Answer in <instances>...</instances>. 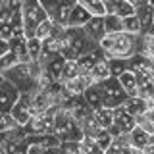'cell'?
<instances>
[{
	"label": "cell",
	"instance_id": "obj_1",
	"mask_svg": "<svg viewBox=\"0 0 154 154\" xmlns=\"http://www.w3.org/2000/svg\"><path fill=\"white\" fill-rule=\"evenodd\" d=\"M139 35H133V33H127V31L106 33L100 38L98 46L106 60L108 58H131L137 52V37Z\"/></svg>",
	"mask_w": 154,
	"mask_h": 154
},
{
	"label": "cell",
	"instance_id": "obj_2",
	"mask_svg": "<svg viewBox=\"0 0 154 154\" xmlns=\"http://www.w3.org/2000/svg\"><path fill=\"white\" fill-rule=\"evenodd\" d=\"M41 69V64L37 62H17L10 69L4 71V79H8L12 85H16L19 93H33L37 89V75Z\"/></svg>",
	"mask_w": 154,
	"mask_h": 154
},
{
	"label": "cell",
	"instance_id": "obj_3",
	"mask_svg": "<svg viewBox=\"0 0 154 154\" xmlns=\"http://www.w3.org/2000/svg\"><path fill=\"white\" fill-rule=\"evenodd\" d=\"M52 133L60 141H79L83 137V131H81L77 119L71 116V112L67 108H56Z\"/></svg>",
	"mask_w": 154,
	"mask_h": 154
},
{
	"label": "cell",
	"instance_id": "obj_4",
	"mask_svg": "<svg viewBox=\"0 0 154 154\" xmlns=\"http://www.w3.org/2000/svg\"><path fill=\"white\" fill-rule=\"evenodd\" d=\"M46 17V10L38 0H23L21 2V25L27 37H33L35 27Z\"/></svg>",
	"mask_w": 154,
	"mask_h": 154
},
{
	"label": "cell",
	"instance_id": "obj_5",
	"mask_svg": "<svg viewBox=\"0 0 154 154\" xmlns=\"http://www.w3.org/2000/svg\"><path fill=\"white\" fill-rule=\"evenodd\" d=\"M27 154H42V152H60V139L54 133H38L25 137Z\"/></svg>",
	"mask_w": 154,
	"mask_h": 154
},
{
	"label": "cell",
	"instance_id": "obj_6",
	"mask_svg": "<svg viewBox=\"0 0 154 154\" xmlns=\"http://www.w3.org/2000/svg\"><path fill=\"white\" fill-rule=\"evenodd\" d=\"M100 89H102V106H108V108H118L127 98V93L123 91L116 75H110L108 79L100 81Z\"/></svg>",
	"mask_w": 154,
	"mask_h": 154
},
{
	"label": "cell",
	"instance_id": "obj_7",
	"mask_svg": "<svg viewBox=\"0 0 154 154\" xmlns=\"http://www.w3.org/2000/svg\"><path fill=\"white\" fill-rule=\"evenodd\" d=\"M54 114L56 108H50L46 112L35 114L29 118V122L23 125L27 135H38V133H52V125H54Z\"/></svg>",
	"mask_w": 154,
	"mask_h": 154
},
{
	"label": "cell",
	"instance_id": "obj_8",
	"mask_svg": "<svg viewBox=\"0 0 154 154\" xmlns=\"http://www.w3.org/2000/svg\"><path fill=\"white\" fill-rule=\"evenodd\" d=\"M16 27H23L21 25V10H10L2 4L0 6V38L8 41Z\"/></svg>",
	"mask_w": 154,
	"mask_h": 154
},
{
	"label": "cell",
	"instance_id": "obj_9",
	"mask_svg": "<svg viewBox=\"0 0 154 154\" xmlns=\"http://www.w3.org/2000/svg\"><path fill=\"white\" fill-rule=\"evenodd\" d=\"M135 125H137V118L131 116L129 112H125L122 106H118V108H114V122H112L108 131L112 135H122V133L125 135V133L131 131Z\"/></svg>",
	"mask_w": 154,
	"mask_h": 154
},
{
	"label": "cell",
	"instance_id": "obj_10",
	"mask_svg": "<svg viewBox=\"0 0 154 154\" xmlns=\"http://www.w3.org/2000/svg\"><path fill=\"white\" fill-rule=\"evenodd\" d=\"M29 100H31V93H21L19 98L16 100V104H14L12 110H10V114H12V118L16 119L17 125H25L29 122V118H31Z\"/></svg>",
	"mask_w": 154,
	"mask_h": 154
},
{
	"label": "cell",
	"instance_id": "obj_11",
	"mask_svg": "<svg viewBox=\"0 0 154 154\" xmlns=\"http://www.w3.org/2000/svg\"><path fill=\"white\" fill-rule=\"evenodd\" d=\"M19 94L21 93L16 89V85H12L8 79L0 81V112H10Z\"/></svg>",
	"mask_w": 154,
	"mask_h": 154
},
{
	"label": "cell",
	"instance_id": "obj_12",
	"mask_svg": "<svg viewBox=\"0 0 154 154\" xmlns=\"http://www.w3.org/2000/svg\"><path fill=\"white\" fill-rule=\"evenodd\" d=\"M129 69L135 71V73H143V75L154 79V60L139 54V52H135V54L129 58Z\"/></svg>",
	"mask_w": 154,
	"mask_h": 154
},
{
	"label": "cell",
	"instance_id": "obj_13",
	"mask_svg": "<svg viewBox=\"0 0 154 154\" xmlns=\"http://www.w3.org/2000/svg\"><path fill=\"white\" fill-rule=\"evenodd\" d=\"M119 106H122L125 112H129L131 116L139 118V116H141L148 106H154V100H144V98H141V96L135 94V96H127V98H125Z\"/></svg>",
	"mask_w": 154,
	"mask_h": 154
},
{
	"label": "cell",
	"instance_id": "obj_14",
	"mask_svg": "<svg viewBox=\"0 0 154 154\" xmlns=\"http://www.w3.org/2000/svg\"><path fill=\"white\" fill-rule=\"evenodd\" d=\"M91 83H93V79H91L89 73H77L75 77H71V79L62 81L64 89L67 91V93H71V94H83V91Z\"/></svg>",
	"mask_w": 154,
	"mask_h": 154
},
{
	"label": "cell",
	"instance_id": "obj_15",
	"mask_svg": "<svg viewBox=\"0 0 154 154\" xmlns=\"http://www.w3.org/2000/svg\"><path fill=\"white\" fill-rule=\"evenodd\" d=\"M83 31L93 38L94 42H100V38L106 35L104 27V16H91V19L83 25Z\"/></svg>",
	"mask_w": 154,
	"mask_h": 154
},
{
	"label": "cell",
	"instance_id": "obj_16",
	"mask_svg": "<svg viewBox=\"0 0 154 154\" xmlns=\"http://www.w3.org/2000/svg\"><path fill=\"white\" fill-rule=\"evenodd\" d=\"M67 110L71 112V116L77 119V123L81 122V119H85L89 114H93V108H91L89 104L85 102V98H83V94H75L73 98H71V102L66 106Z\"/></svg>",
	"mask_w": 154,
	"mask_h": 154
},
{
	"label": "cell",
	"instance_id": "obj_17",
	"mask_svg": "<svg viewBox=\"0 0 154 154\" xmlns=\"http://www.w3.org/2000/svg\"><path fill=\"white\" fill-rule=\"evenodd\" d=\"M102 58H104L102 50H100V46H96L94 50H91V52H87V54H83V56L75 58V62H77V67H79L81 73H89L91 67H93L98 60H102Z\"/></svg>",
	"mask_w": 154,
	"mask_h": 154
},
{
	"label": "cell",
	"instance_id": "obj_18",
	"mask_svg": "<svg viewBox=\"0 0 154 154\" xmlns=\"http://www.w3.org/2000/svg\"><path fill=\"white\" fill-rule=\"evenodd\" d=\"M106 152H118V154H123V152H129V154H141L139 150H135V148L131 146V143H129V137L127 133H122V135H114L112 143H110L108 150Z\"/></svg>",
	"mask_w": 154,
	"mask_h": 154
},
{
	"label": "cell",
	"instance_id": "obj_19",
	"mask_svg": "<svg viewBox=\"0 0 154 154\" xmlns=\"http://www.w3.org/2000/svg\"><path fill=\"white\" fill-rule=\"evenodd\" d=\"M91 19V14L81 6V4H73L69 10V17H67V25L69 27H83L87 21Z\"/></svg>",
	"mask_w": 154,
	"mask_h": 154
},
{
	"label": "cell",
	"instance_id": "obj_20",
	"mask_svg": "<svg viewBox=\"0 0 154 154\" xmlns=\"http://www.w3.org/2000/svg\"><path fill=\"white\" fill-rule=\"evenodd\" d=\"M135 75H137V96H141L144 100H154V79L143 73Z\"/></svg>",
	"mask_w": 154,
	"mask_h": 154
},
{
	"label": "cell",
	"instance_id": "obj_21",
	"mask_svg": "<svg viewBox=\"0 0 154 154\" xmlns=\"http://www.w3.org/2000/svg\"><path fill=\"white\" fill-rule=\"evenodd\" d=\"M127 137H129V143H131V146L135 148V150L143 152L144 146H146V143H148V137H150V133H146L143 127L135 125L131 131L127 133Z\"/></svg>",
	"mask_w": 154,
	"mask_h": 154
},
{
	"label": "cell",
	"instance_id": "obj_22",
	"mask_svg": "<svg viewBox=\"0 0 154 154\" xmlns=\"http://www.w3.org/2000/svg\"><path fill=\"white\" fill-rule=\"evenodd\" d=\"M83 98L93 110L100 108V106H102V89H100V83H91L83 91Z\"/></svg>",
	"mask_w": 154,
	"mask_h": 154
},
{
	"label": "cell",
	"instance_id": "obj_23",
	"mask_svg": "<svg viewBox=\"0 0 154 154\" xmlns=\"http://www.w3.org/2000/svg\"><path fill=\"white\" fill-rule=\"evenodd\" d=\"M137 52L154 60V35H150V33H141L137 37Z\"/></svg>",
	"mask_w": 154,
	"mask_h": 154
},
{
	"label": "cell",
	"instance_id": "obj_24",
	"mask_svg": "<svg viewBox=\"0 0 154 154\" xmlns=\"http://www.w3.org/2000/svg\"><path fill=\"white\" fill-rule=\"evenodd\" d=\"M118 81L122 83L123 91L127 93V96H135L137 94V75L131 69H125L118 75Z\"/></svg>",
	"mask_w": 154,
	"mask_h": 154
},
{
	"label": "cell",
	"instance_id": "obj_25",
	"mask_svg": "<svg viewBox=\"0 0 154 154\" xmlns=\"http://www.w3.org/2000/svg\"><path fill=\"white\" fill-rule=\"evenodd\" d=\"M58 29H60V25H56V23L46 16V17H45V19H42V21L35 27V33H33V37L41 38V41H45V38H48V37L54 35Z\"/></svg>",
	"mask_w": 154,
	"mask_h": 154
},
{
	"label": "cell",
	"instance_id": "obj_26",
	"mask_svg": "<svg viewBox=\"0 0 154 154\" xmlns=\"http://www.w3.org/2000/svg\"><path fill=\"white\" fill-rule=\"evenodd\" d=\"M93 116L96 119V123L102 129H110V125L114 122V108H108V106H100V108L93 110Z\"/></svg>",
	"mask_w": 154,
	"mask_h": 154
},
{
	"label": "cell",
	"instance_id": "obj_27",
	"mask_svg": "<svg viewBox=\"0 0 154 154\" xmlns=\"http://www.w3.org/2000/svg\"><path fill=\"white\" fill-rule=\"evenodd\" d=\"M89 75H91V79H93V83H100V81L108 79V77L112 75V73H110V67H108V62H106V58L98 60L93 67H91Z\"/></svg>",
	"mask_w": 154,
	"mask_h": 154
},
{
	"label": "cell",
	"instance_id": "obj_28",
	"mask_svg": "<svg viewBox=\"0 0 154 154\" xmlns=\"http://www.w3.org/2000/svg\"><path fill=\"white\" fill-rule=\"evenodd\" d=\"M137 125L143 127L146 133L154 135V106H148L144 112L137 118Z\"/></svg>",
	"mask_w": 154,
	"mask_h": 154
},
{
	"label": "cell",
	"instance_id": "obj_29",
	"mask_svg": "<svg viewBox=\"0 0 154 154\" xmlns=\"http://www.w3.org/2000/svg\"><path fill=\"white\" fill-rule=\"evenodd\" d=\"M135 16L139 17V23H141L143 27V33L148 29V25H150V17H152V4H143V6L135 8Z\"/></svg>",
	"mask_w": 154,
	"mask_h": 154
},
{
	"label": "cell",
	"instance_id": "obj_30",
	"mask_svg": "<svg viewBox=\"0 0 154 154\" xmlns=\"http://www.w3.org/2000/svg\"><path fill=\"white\" fill-rule=\"evenodd\" d=\"M79 152L81 154H102L100 146L96 144V141L91 135H83L79 139Z\"/></svg>",
	"mask_w": 154,
	"mask_h": 154
},
{
	"label": "cell",
	"instance_id": "obj_31",
	"mask_svg": "<svg viewBox=\"0 0 154 154\" xmlns=\"http://www.w3.org/2000/svg\"><path fill=\"white\" fill-rule=\"evenodd\" d=\"M77 4H81L91 16H104L106 14L104 0H77Z\"/></svg>",
	"mask_w": 154,
	"mask_h": 154
},
{
	"label": "cell",
	"instance_id": "obj_32",
	"mask_svg": "<svg viewBox=\"0 0 154 154\" xmlns=\"http://www.w3.org/2000/svg\"><path fill=\"white\" fill-rule=\"evenodd\" d=\"M104 27H106V33L123 31V17L116 16V14L106 12V14H104Z\"/></svg>",
	"mask_w": 154,
	"mask_h": 154
},
{
	"label": "cell",
	"instance_id": "obj_33",
	"mask_svg": "<svg viewBox=\"0 0 154 154\" xmlns=\"http://www.w3.org/2000/svg\"><path fill=\"white\" fill-rule=\"evenodd\" d=\"M41 50H42V41L37 37H27V54H29V62H37L41 58Z\"/></svg>",
	"mask_w": 154,
	"mask_h": 154
},
{
	"label": "cell",
	"instance_id": "obj_34",
	"mask_svg": "<svg viewBox=\"0 0 154 154\" xmlns=\"http://www.w3.org/2000/svg\"><path fill=\"white\" fill-rule=\"evenodd\" d=\"M79 127H81V131H83V135H91V137H94V135L102 129L98 123H96V119H94L93 114H89L85 119H81V122H79Z\"/></svg>",
	"mask_w": 154,
	"mask_h": 154
},
{
	"label": "cell",
	"instance_id": "obj_35",
	"mask_svg": "<svg viewBox=\"0 0 154 154\" xmlns=\"http://www.w3.org/2000/svg\"><path fill=\"white\" fill-rule=\"evenodd\" d=\"M108 67H110V73L118 77L122 71L129 69V58H108Z\"/></svg>",
	"mask_w": 154,
	"mask_h": 154
},
{
	"label": "cell",
	"instance_id": "obj_36",
	"mask_svg": "<svg viewBox=\"0 0 154 154\" xmlns=\"http://www.w3.org/2000/svg\"><path fill=\"white\" fill-rule=\"evenodd\" d=\"M123 31L133 33V35H139V33H143V27H141V23H139V17L135 16V14H131V16H127V17H123Z\"/></svg>",
	"mask_w": 154,
	"mask_h": 154
},
{
	"label": "cell",
	"instance_id": "obj_37",
	"mask_svg": "<svg viewBox=\"0 0 154 154\" xmlns=\"http://www.w3.org/2000/svg\"><path fill=\"white\" fill-rule=\"evenodd\" d=\"M77 73H81L79 67H77V62L75 60H66L64 62V67H62V73H60V81L71 79V77H75Z\"/></svg>",
	"mask_w": 154,
	"mask_h": 154
},
{
	"label": "cell",
	"instance_id": "obj_38",
	"mask_svg": "<svg viewBox=\"0 0 154 154\" xmlns=\"http://www.w3.org/2000/svg\"><path fill=\"white\" fill-rule=\"evenodd\" d=\"M93 139L96 141V144L100 146V150L106 152V150H108V146H110V143H112V139H114V135L110 133L108 129H100V131L96 133Z\"/></svg>",
	"mask_w": 154,
	"mask_h": 154
},
{
	"label": "cell",
	"instance_id": "obj_39",
	"mask_svg": "<svg viewBox=\"0 0 154 154\" xmlns=\"http://www.w3.org/2000/svg\"><path fill=\"white\" fill-rule=\"evenodd\" d=\"M110 14H116V16H119V17H127V16H131V14H135V6L129 0H122Z\"/></svg>",
	"mask_w": 154,
	"mask_h": 154
},
{
	"label": "cell",
	"instance_id": "obj_40",
	"mask_svg": "<svg viewBox=\"0 0 154 154\" xmlns=\"http://www.w3.org/2000/svg\"><path fill=\"white\" fill-rule=\"evenodd\" d=\"M17 62H19V60H17V56L14 54L12 50H8L4 56H0V73H4V71L10 69L12 66H16Z\"/></svg>",
	"mask_w": 154,
	"mask_h": 154
},
{
	"label": "cell",
	"instance_id": "obj_41",
	"mask_svg": "<svg viewBox=\"0 0 154 154\" xmlns=\"http://www.w3.org/2000/svg\"><path fill=\"white\" fill-rule=\"evenodd\" d=\"M14 125H17V123H16V119L12 118V114L10 112H0V131L10 129V127H14Z\"/></svg>",
	"mask_w": 154,
	"mask_h": 154
},
{
	"label": "cell",
	"instance_id": "obj_42",
	"mask_svg": "<svg viewBox=\"0 0 154 154\" xmlns=\"http://www.w3.org/2000/svg\"><path fill=\"white\" fill-rule=\"evenodd\" d=\"M60 152H79V141H60Z\"/></svg>",
	"mask_w": 154,
	"mask_h": 154
},
{
	"label": "cell",
	"instance_id": "obj_43",
	"mask_svg": "<svg viewBox=\"0 0 154 154\" xmlns=\"http://www.w3.org/2000/svg\"><path fill=\"white\" fill-rule=\"evenodd\" d=\"M38 2H41V4H42V8L46 10V16L54 14V10L60 6V0H38Z\"/></svg>",
	"mask_w": 154,
	"mask_h": 154
},
{
	"label": "cell",
	"instance_id": "obj_44",
	"mask_svg": "<svg viewBox=\"0 0 154 154\" xmlns=\"http://www.w3.org/2000/svg\"><path fill=\"white\" fill-rule=\"evenodd\" d=\"M144 154H154V135H150L148 137V143H146V146H144Z\"/></svg>",
	"mask_w": 154,
	"mask_h": 154
},
{
	"label": "cell",
	"instance_id": "obj_45",
	"mask_svg": "<svg viewBox=\"0 0 154 154\" xmlns=\"http://www.w3.org/2000/svg\"><path fill=\"white\" fill-rule=\"evenodd\" d=\"M8 50H10V45H8V41H6V38H0V56H4Z\"/></svg>",
	"mask_w": 154,
	"mask_h": 154
},
{
	"label": "cell",
	"instance_id": "obj_46",
	"mask_svg": "<svg viewBox=\"0 0 154 154\" xmlns=\"http://www.w3.org/2000/svg\"><path fill=\"white\" fill-rule=\"evenodd\" d=\"M144 33H150V35H154V6H152V17H150V25H148V29Z\"/></svg>",
	"mask_w": 154,
	"mask_h": 154
},
{
	"label": "cell",
	"instance_id": "obj_47",
	"mask_svg": "<svg viewBox=\"0 0 154 154\" xmlns=\"http://www.w3.org/2000/svg\"><path fill=\"white\" fill-rule=\"evenodd\" d=\"M75 2H77V0H60V4H64V6H69V8L73 6Z\"/></svg>",
	"mask_w": 154,
	"mask_h": 154
},
{
	"label": "cell",
	"instance_id": "obj_48",
	"mask_svg": "<svg viewBox=\"0 0 154 154\" xmlns=\"http://www.w3.org/2000/svg\"><path fill=\"white\" fill-rule=\"evenodd\" d=\"M0 154H6V150H4V144H0Z\"/></svg>",
	"mask_w": 154,
	"mask_h": 154
},
{
	"label": "cell",
	"instance_id": "obj_49",
	"mask_svg": "<svg viewBox=\"0 0 154 154\" xmlns=\"http://www.w3.org/2000/svg\"><path fill=\"white\" fill-rule=\"evenodd\" d=\"M0 81H4V75L2 73H0Z\"/></svg>",
	"mask_w": 154,
	"mask_h": 154
},
{
	"label": "cell",
	"instance_id": "obj_50",
	"mask_svg": "<svg viewBox=\"0 0 154 154\" xmlns=\"http://www.w3.org/2000/svg\"><path fill=\"white\" fill-rule=\"evenodd\" d=\"M148 2H150V4H152V6H154V0H148Z\"/></svg>",
	"mask_w": 154,
	"mask_h": 154
},
{
	"label": "cell",
	"instance_id": "obj_51",
	"mask_svg": "<svg viewBox=\"0 0 154 154\" xmlns=\"http://www.w3.org/2000/svg\"><path fill=\"white\" fill-rule=\"evenodd\" d=\"M2 4H4V0H0V6H2Z\"/></svg>",
	"mask_w": 154,
	"mask_h": 154
}]
</instances>
